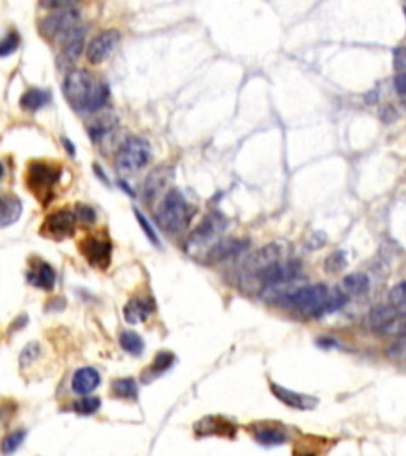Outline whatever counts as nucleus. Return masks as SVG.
<instances>
[{"label":"nucleus","mask_w":406,"mask_h":456,"mask_svg":"<svg viewBox=\"0 0 406 456\" xmlns=\"http://www.w3.org/2000/svg\"><path fill=\"white\" fill-rule=\"evenodd\" d=\"M329 298V288L324 284H315L308 287H302L298 290L281 295L276 300L278 304L288 309H297L305 314L317 315L325 300Z\"/></svg>","instance_id":"obj_4"},{"label":"nucleus","mask_w":406,"mask_h":456,"mask_svg":"<svg viewBox=\"0 0 406 456\" xmlns=\"http://www.w3.org/2000/svg\"><path fill=\"white\" fill-rule=\"evenodd\" d=\"M270 390L273 397L278 401H281L284 406L298 409V411H311V409H315L319 404V399L311 397V394L294 392L291 388L275 384V382H270Z\"/></svg>","instance_id":"obj_16"},{"label":"nucleus","mask_w":406,"mask_h":456,"mask_svg":"<svg viewBox=\"0 0 406 456\" xmlns=\"http://www.w3.org/2000/svg\"><path fill=\"white\" fill-rule=\"evenodd\" d=\"M192 212L184 195L179 190L173 189L164 197L157 210V222L165 232L179 233L188 228Z\"/></svg>","instance_id":"obj_2"},{"label":"nucleus","mask_w":406,"mask_h":456,"mask_svg":"<svg viewBox=\"0 0 406 456\" xmlns=\"http://www.w3.org/2000/svg\"><path fill=\"white\" fill-rule=\"evenodd\" d=\"M23 214V203L11 193H0V228L16 224Z\"/></svg>","instance_id":"obj_21"},{"label":"nucleus","mask_w":406,"mask_h":456,"mask_svg":"<svg viewBox=\"0 0 406 456\" xmlns=\"http://www.w3.org/2000/svg\"><path fill=\"white\" fill-rule=\"evenodd\" d=\"M249 243L246 239H235V238H224L218 239L208 251H206V258L210 263H219V261L229 260L238 253L244 252Z\"/></svg>","instance_id":"obj_18"},{"label":"nucleus","mask_w":406,"mask_h":456,"mask_svg":"<svg viewBox=\"0 0 406 456\" xmlns=\"http://www.w3.org/2000/svg\"><path fill=\"white\" fill-rule=\"evenodd\" d=\"M196 435L198 438H208V435H216V438L234 439L237 435V425L229 418L221 417V415H208L197 421L194 425Z\"/></svg>","instance_id":"obj_13"},{"label":"nucleus","mask_w":406,"mask_h":456,"mask_svg":"<svg viewBox=\"0 0 406 456\" xmlns=\"http://www.w3.org/2000/svg\"><path fill=\"white\" fill-rule=\"evenodd\" d=\"M111 393L113 397L135 401L138 398V384L135 379L125 377V379H116L111 384Z\"/></svg>","instance_id":"obj_26"},{"label":"nucleus","mask_w":406,"mask_h":456,"mask_svg":"<svg viewBox=\"0 0 406 456\" xmlns=\"http://www.w3.org/2000/svg\"><path fill=\"white\" fill-rule=\"evenodd\" d=\"M4 174H5V169H4L2 162H0V179H2V178H4Z\"/></svg>","instance_id":"obj_43"},{"label":"nucleus","mask_w":406,"mask_h":456,"mask_svg":"<svg viewBox=\"0 0 406 456\" xmlns=\"http://www.w3.org/2000/svg\"><path fill=\"white\" fill-rule=\"evenodd\" d=\"M119 42H121V33H119V30H103L89 42L88 50H86V57H88L92 65L102 64L103 60L111 56V52L115 51Z\"/></svg>","instance_id":"obj_11"},{"label":"nucleus","mask_w":406,"mask_h":456,"mask_svg":"<svg viewBox=\"0 0 406 456\" xmlns=\"http://www.w3.org/2000/svg\"><path fill=\"white\" fill-rule=\"evenodd\" d=\"M394 84H395L397 92L400 93V96H406V72L398 73V75L395 76Z\"/></svg>","instance_id":"obj_39"},{"label":"nucleus","mask_w":406,"mask_h":456,"mask_svg":"<svg viewBox=\"0 0 406 456\" xmlns=\"http://www.w3.org/2000/svg\"><path fill=\"white\" fill-rule=\"evenodd\" d=\"M343 293L348 297H359L370 290V279L367 274L362 273H352L349 276H346L342 283Z\"/></svg>","instance_id":"obj_25"},{"label":"nucleus","mask_w":406,"mask_h":456,"mask_svg":"<svg viewBox=\"0 0 406 456\" xmlns=\"http://www.w3.org/2000/svg\"><path fill=\"white\" fill-rule=\"evenodd\" d=\"M38 355H40L38 342H35V341L29 342V344L23 348L21 355H19V366H21L23 370L24 367H29L38 358Z\"/></svg>","instance_id":"obj_36"},{"label":"nucleus","mask_w":406,"mask_h":456,"mask_svg":"<svg viewBox=\"0 0 406 456\" xmlns=\"http://www.w3.org/2000/svg\"><path fill=\"white\" fill-rule=\"evenodd\" d=\"M28 280L29 284L37 288L51 292L56 285V271L46 261L35 260V263H32L30 270L28 271Z\"/></svg>","instance_id":"obj_19"},{"label":"nucleus","mask_w":406,"mask_h":456,"mask_svg":"<svg viewBox=\"0 0 406 456\" xmlns=\"http://www.w3.org/2000/svg\"><path fill=\"white\" fill-rule=\"evenodd\" d=\"M173 363H175V353L162 350L156 355L154 360H152V363L150 366V372L152 377H156V375L169 371L173 366Z\"/></svg>","instance_id":"obj_29"},{"label":"nucleus","mask_w":406,"mask_h":456,"mask_svg":"<svg viewBox=\"0 0 406 456\" xmlns=\"http://www.w3.org/2000/svg\"><path fill=\"white\" fill-rule=\"evenodd\" d=\"M75 216L78 220H81V222H84V224H94L96 219H97L96 211L88 205H77Z\"/></svg>","instance_id":"obj_38"},{"label":"nucleus","mask_w":406,"mask_h":456,"mask_svg":"<svg viewBox=\"0 0 406 456\" xmlns=\"http://www.w3.org/2000/svg\"><path fill=\"white\" fill-rule=\"evenodd\" d=\"M98 385H101V374L96 367H79L72 377V390L77 394H81V397L91 394Z\"/></svg>","instance_id":"obj_20"},{"label":"nucleus","mask_w":406,"mask_h":456,"mask_svg":"<svg viewBox=\"0 0 406 456\" xmlns=\"http://www.w3.org/2000/svg\"><path fill=\"white\" fill-rule=\"evenodd\" d=\"M389 301L395 309L398 311L406 309V280H402V283H398L397 285L390 288Z\"/></svg>","instance_id":"obj_34"},{"label":"nucleus","mask_w":406,"mask_h":456,"mask_svg":"<svg viewBox=\"0 0 406 456\" xmlns=\"http://www.w3.org/2000/svg\"><path fill=\"white\" fill-rule=\"evenodd\" d=\"M94 170H96V173L98 174V176H101V179H103V181H105V183H106V184H108V178H106V174L103 173V170H101V166H98V165L96 164Z\"/></svg>","instance_id":"obj_42"},{"label":"nucleus","mask_w":406,"mask_h":456,"mask_svg":"<svg viewBox=\"0 0 406 456\" xmlns=\"http://www.w3.org/2000/svg\"><path fill=\"white\" fill-rule=\"evenodd\" d=\"M151 146L145 138L130 137L119 147L115 164L121 173H135L150 164Z\"/></svg>","instance_id":"obj_5"},{"label":"nucleus","mask_w":406,"mask_h":456,"mask_svg":"<svg viewBox=\"0 0 406 456\" xmlns=\"http://www.w3.org/2000/svg\"><path fill=\"white\" fill-rule=\"evenodd\" d=\"M395 67L400 70H406V48L395 51Z\"/></svg>","instance_id":"obj_40"},{"label":"nucleus","mask_w":406,"mask_h":456,"mask_svg":"<svg viewBox=\"0 0 406 456\" xmlns=\"http://www.w3.org/2000/svg\"><path fill=\"white\" fill-rule=\"evenodd\" d=\"M21 43V37L16 30H9L4 38H0V57H9L16 52Z\"/></svg>","instance_id":"obj_31"},{"label":"nucleus","mask_w":406,"mask_h":456,"mask_svg":"<svg viewBox=\"0 0 406 456\" xmlns=\"http://www.w3.org/2000/svg\"><path fill=\"white\" fill-rule=\"evenodd\" d=\"M135 212V217H137V222L140 224V227H142V230L143 233L146 234V238H148L152 244L154 246H159V238H157V233L154 228L151 227L150 224V220L145 217V214L142 211H138V210H134Z\"/></svg>","instance_id":"obj_37"},{"label":"nucleus","mask_w":406,"mask_h":456,"mask_svg":"<svg viewBox=\"0 0 406 456\" xmlns=\"http://www.w3.org/2000/svg\"><path fill=\"white\" fill-rule=\"evenodd\" d=\"M26 439V431L24 429H18V431H13L6 434L2 440V453L4 455H11L15 453L19 447L23 445Z\"/></svg>","instance_id":"obj_32"},{"label":"nucleus","mask_w":406,"mask_h":456,"mask_svg":"<svg viewBox=\"0 0 406 456\" xmlns=\"http://www.w3.org/2000/svg\"><path fill=\"white\" fill-rule=\"evenodd\" d=\"M152 311H154V301L151 298H132L124 306V320L128 324L137 325L148 319Z\"/></svg>","instance_id":"obj_22"},{"label":"nucleus","mask_w":406,"mask_h":456,"mask_svg":"<svg viewBox=\"0 0 406 456\" xmlns=\"http://www.w3.org/2000/svg\"><path fill=\"white\" fill-rule=\"evenodd\" d=\"M368 326L376 333H398L406 328V319L392 304H379L368 312Z\"/></svg>","instance_id":"obj_8"},{"label":"nucleus","mask_w":406,"mask_h":456,"mask_svg":"<svg viewBox=\"0 0 406 456\" xmlns=\"http://www.w3.org/2000/svg\"><path fill=\"white\" fill-rule=\"evenodd\" d=\"M119 346L123 347L124 352L134 355V357H138V355L143 353L145 350L143 338L140 336L138 333L130 330H125L121 333V336H119Z\"/></svg>","instance_id":"obj_27"},{"label":"nucleus","mask_w":406,"mask_h":456,"mask_svg":"<svg viewBox=\"0 0 406 456\" xmlns=\"http://www.w3.org/2000/svg\"><path fill=\"white\" fill-rule=\"evenodd\" d=\"M298 274H300V261L283 260L254 273V279L257 280L259 285L275 287V285L291 283V280H294Z\"/></svg>","instance_id":"obj_9"},{"label":"nucleus","mask_w":406,"mask_h":456,"mask_svg":"<svg viewBox=\"0 0 406 456\" xmlns=\"http://www.w3.org/2000/svg\"><path fill=\"white\" fill-rule=\"evenodd\" d=\"M77 216L69 210H59L46 216L42 225V233L52 239L69 238L75 233Z\"/></svg>","instance_id":"obj_12"},{"label":"nucleus","mask_w":406,"mask_h":456,"mask_svg":"<svg viewBox=\"0 0 406 456\" xmlns=\"http://www.w3.org/2000/svg\"><path fill=\"white\" fill-rule=\"evenodd\" d=\"M79 252L91 266L97 268V270H106L111 261L113 244L106 233L91 234V236L81 239Z\"/></svg>","instance_id":"obj_7"},{"label":"nucleus","mask_w":406,"mask_h":456,"mask_svg":"<svg viewBox=\"0 0 406 456\" xmlns=\"http://www.w3.org/2000/svg\"><path fill=\"white\" fill-rule=\"evenodd\" d=\"M59 178L61 169L48 162H32L26 171V184L43 205H48Z\"/></svg>","instance_id":"obj_3"},{"label":"nucleus","mask_w":406,"mask_h":456,"mask_svg":"<svg viewBox=\"0 0 406 456\" xmlns=\"http://www.w3.org/2000/svg\"><path fill=\"white\" fill-rule=\"evenodd\" d=\"M62 92L73 110L86 113L102 110L110 97V87L105 83H97L92 73L84 69H73L67 73Z\"/></svg>","instance_id":"obj_1"},{"label":"nucleus","mask_w":406,"mask_h":456,"mask_svg":"<svg viewBox=\"0 0 406 456\" xmlns=\"http://www.w3.org/2000/svg\"><path fill=\"white\" fill-rule=\"evenodd\" d=\"M346 266H348V257H346V252L343 251L332 252L324 261V270L329 274L342 273Z\"/></svg>","instance_id":"obj_30"},{"label":"nucleus","mask_w":406,"mask_h":456,"mask_svg":"<svg viewBox=\"0 0 406 456\" xmlns=\"http://www.w3.org/2000/svg\"><path fill=\"white\" fill-rule=\"evenodd\" d=\"M284 252H286V246L281 243H271L264 246L262 249L256 251L254 253H251L246 260V268H248L249 273H257L264 270L273 263H278V261H283L284 258Z\"/></svg>","instance_id":"obj_17"},{"label":"nucleus","mask_w":406,"mask_h":456,"mask_svg":"<svg viewBox=\"0 0 406 456\" xmlns=\"http://www.w3.org/2000/svg\"><path fill=\"white\" fill-rule=\"evenodd\" d=\"M115 129H116V119L111 116H105L97 119L96 122L89 127L88 132H89V137L92 138V142L101 143L102 139Z\"/></svg>","instance_id":"obj_28"},{"label":"nucleus","mask_w":406,"mask_h":456,"mask_svg":"<svg viewBox=\"0 0 406 456\" xmlns=\"http://www.w3.org/2000/svg\"><path fill=\"white\" fill-rule=\"evenodd\" d=\"M171 169L169 166H157V169L152 170L148 178L145 181V187H143V192H145V198L151 201L154 200L159 193L162 192V189L165 186H167L169 179L171 178Z\"/></svg>","instance_id":"obj_23"},{"label":"nucleus","mask_w":406,"mask_h":456,"mask_svg":"<svg viewBox=\"0 0 406 456\" xmlns=\"http://www.w3.org/2000/svg\"><path fill=\"white\" fill-rule=\"evenodd\" d=\"M225 225H227V220H225L221 214H208V216L202 220L201 225L196 228L194 233L189 236L188 244H186V251L194 256V253L201 251V247H203L208 241L215 239L216 234L221 233Z\"/></svg>","instance_id":"obj_10"},{"label":"nucleus","mask_w":406,"mask_h":456,"mask_svg":"<svg viewBox=\"0 0 406 456\" xmlns=\"http://www.w3.org/2000/svg\"><path fill=\"white\" fill-rule=\"evenodd\" d=\"M79 13L72 4L64 8L55 10L38 24L40 35L46 40H64L78 28Z\"/></svg>","instance_id":"obj_6"},{"label":"nucleus","mask_w":406,"mask_h":456,"mask_svg":"<svg viewBox=\"0 0 406 456\" xmlns=\"http://www.w3.org/2000/svg\"><path fill=\"white\" fill-rule=\"evenodd\" d=\"M51 100V93L45 89H38V87H32V89L26 91L23 93L21 100H19V105L21 108L28 113H37L38 110H42L43 106L50 103Z\"/></svg>","instance_id":"obj_24"},{"label":"nucleus","mask_w":406,"mask_h":456,"mask_svg":"<svg viewBox=\"0 0 406 456\" xmlns=\"http://www.w3.org/2000/svg\"><path fill=\"white\" fill-rule=\"evenodd\" d=\"M249 433L257 444L265 447L283 445L288 440L286 428L276 421H256V423L249 425Z\"/></svg>","instance_id":"obj_14"},{"label":"nucleus","mask_w":406,"mask_h":456,"mask_svg":"<svg viewBox=\"0 0 406 456\" xmlns=\"http://www.w3.org/2000/svg\"><path fill=\"white\" fill-rule=\"evenodd\" d=\"M348 295L344 293H335V295H329V298L325 300V303L322 304L321 309H319L317 315H322V314H330V312H335L339 311L342 307H344V304L348 303Z\"/></svg>","instance_id":"obj_35"},{"label":"nucleus","mask_w":406,"mask_h":456,"mask_svg":"<svg viewBox=\"0 0 406 456\" xmlns=\"http://www.w3.org/2000/svg\"><path fill=\"white\" fill-rule=\"evenodd\" d=\"M62 50L56 59L59 70H69L77 62L84 48V29L77 28L62 40Z\"/></svg>","instance_id":"obj_15"},{"label":"nucleus","mask_w":406,"mask_h":456,"mask_svg":"<svg viewBox=\"0 0 406 456\" xmlns=\"http://www.w3.org/2000/svg\"><path fill=\"white\" fill-rule=\"evenodd\" d=\"M102 406V401L96 397H84L73 404V411L79 415H94Z\"/></svg>","instance_id":"obj_33"},{"label":"nucleus","mask_w":406,"mask_h":456,"mask_svg":"<svg viewBox=\"0 0 406 456\" xmlns=\"http://www.w3.org/2000/svg\"><path fill=\"white\" fill-rule=\"evenodd\" d=\"M62 144L65 146V149L69 151L70 156H75V146H73V144L70 143V139H69V138H62Z\"/></svg>","instance_id":"obj_41"}]
</instances>
